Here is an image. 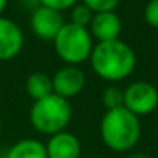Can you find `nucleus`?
I'll list each match as a JSON object with an SVG mask.
<instances>
[{
  "instance_id": "obj_1",
  "label": "nucleus",
  "mask_w": 158,
  "mask_h": 158,
  "mask_svg": "<svg viewBox=\"0 0 158 158\" xmlns=\"http://www.w3.org/2000/svg\"><path fill=\"white\" fill-rule=\"evenodd\" d=\"M93 73L107 82H121L136 68V53L121 39L110 42H96L90 54Z\"/></svg>"
},
{
  "instance_id": "obj_6",
  "label": "nucleus",
  "mask_w": 158,
  "mask_h": 158,
  "mask_svg": "<svg viewBox=\"0 0 158 158\" xmlns=\"http://www.w3.org/2000/svg\"><path fill=\"white\" fill-rule=\"evenodd\" d=\"M51 79H53L54 95L65 98L68 101L81 93L85 87V82H87L85 73L77 65L60 67L59 70H56V73L51 76Z\"/></svg>"
},
{
  "instance_id": "obj_20",
  "label": "nucleus",
  "mask_w": 158,
  "mask_h": 158,
  "mask_svg": "<svg viewBox=\"0 0 158 158\" xmlns=\"http://www.w3.org/2000/svg\"><path fill=\"white\" fill-rule=\"evenodd\" d=\"M2 127H3V123H2V118H0V132H2Z\"/></svg>"
},
{
  "instance_id": "obj_4",
  "label": "nucleus",
  "mask_w": 158,
  "mask_h": 158,
  "mask_svg": "<svg viewBox=\"0 0 158 158\" xmlns=\"http://www.w3.org/2000/svg\"><path fill=\"white\" fill-rule=\"evenodd\" d=\"M53 45L57 57L65 65L77 67L90 59V54L95 47L89 28L77 27L70 22H65V25L60 28V31L53 40Z\"/></svg>"
},
{
  "instance_id": "obj_10",
  "label": "nucleus",
  "mask_w": 158,
  "mask_h": 158,
  "mask_svg": "<svg viewBox=\"0 0 158 158\" xmlns=\"http://www.w3.org/2000/svg\"><path fill=\"white\" fill-rule=\"evenodd\" d=\"M48 158H81L82 146L76 135L71 132H59L51 135L45 143Z\"/></svg>"
},
{
  "instance_id": "obj_17",
  "label": "nucleus",
  "mask_w": 158,
  "mask_h": 158,
  "mask_svg": "<svg viewBox=\"0 0 158 158\" xmlns=\"http://www.w3.org/2000/svg\"><path fill=\"white\" fill-rule=\"evenodd\" d=\"M76 3H79V0H39V5L60 11V13L65 10H71Z\"/></svg>"
},
{
  "instance_id": "obj_13",
  "label": "nucleus",
  "mask_w": 158,
  "mask_h": 158,
  "mask_svg": "<svg viewBox=\"0 0 158 158\" xmlns=\"http://www.w3.org/2000/svg\"><path fill=\"white\" fill-rule=\"evenodd\" d=\"M95 13L84 3H76L71 10H70V23L82 27V28H89L90 22L93 19Z\"/></svg>"
},
{
  "instance_id": "obj_5",
  "label": "nucleus",
  "mask_w": 158,
  "mask_h": 158,
  "mask_svg": "<svg viewBox=\"0 0 158 158\" xmlns=\"http://www.w3.org/2000/svg\"><path fill=\"white\" fill-rule=\"evenodd\" d=\"M124 107L138 118L158 107V89L147 81H135L124 89Z\"/></svg>"
},
{
  "instance_id": "obj_16",
  "label": "nucleus",
  "mask_w": 158,
  "mask_h": 158,
  "mask_svg": "<svg viewBox=\"0 0 158 158\" xmlns=\"http://www.w3.org/2000/svg\"><path fill=\"white\" fill-rule=\"evenodd\" d=\"M144 20L149 27L158 28V0H150L144 8Z\"/></svg>"
},
{
  "instance_id": "obj_18",
  "label": "nucleus",
  "mask_w": 158,
  "mask_h": 158,
  "mask_svg": "<svg viewBox=\"0 0 158 158\" xmlns=\"http://www.w3.org/2000/svg\"><path fill=\"white\" fill-rule=\"evenodd\" d=\"M126 158H149L146 153H143V152H132V153H129Z\"/></svg>"
},
{
  "instance_id": "obj_7",
  "label": "nucleus",
  "mask_w": 158,
  "mask_h": 158,
  "mask_svg": "<svg viewBox=\"0 0 158 158\" xmlns=\"http://www.w3.org/2000/svg\"><path fill=\"white\" fill-rule=\"evenodd\" d=\"M64 25H65V20H64V16L60 11L39 5L31 13L30 27H31L33 34L36 37H39L40 40L53 42Z\"/></svg>"
},
{
  "instance_id": "obj_9",
  "label": "nucleus",
  "mask_w": 158,
  "mask_h": 158,
  "mask_svg": "<svg viewBox=\"0 0 158 158\" xmlns=\"http://www.w3.org/2000/svg\"><path fill=\"white\" fill-rule=\"evenodd\" d=\"M89 31L93 39L98 42H110L116 40L121 36L123 31V22L119 16L115 11H104V13H95Z\"/></svg>"
},
{
  "instance_id": "obj_14",
  "label": "nucleus",
  "mask_w": 158,
  "mask_h": 158,
  "mask_svg": "<svg viewBox=\"0 0 158 158\" xmlns=\"http://www.w3.org/2000/svg\"><path fill=\"white\" fill-rule=\"evenodd\" d=\"M102 104H104L106 110L124 107V90L116 85H109L102 92Z\"/></svg>"
},
{
  "instance_id": "obj_12",
  "label": "nucleus",
  "mask_w": 158,
  "mask_h": 158,
  "mask_svg": "<svg viewBox=\"0 0 158 158\" xmlns=\"http://www.w3.org/2000/svg\"><path fill=\"white\" fill-rule=\"evenodd\" d=\"M25 90L33 101H39V99L47 98L54 93L53 92V79L50 74H47L44 71H34L27 77Z\"/></svg>"
},
{
  "instance_id": "obj_19",
  "label": "nucleus",
  "mask_w": 158,
  "mask_h": 158,
  "mask_svg": "<svg viewBox=\"0 0 158 158\" xmlns=\"http://www.w3.org/2000/svg\"><path fill=\"white\" fill-rule=\"evenodd\" d=\"M6 5H8V0H0V16L3 14V11H5Z\"/></svg>"
},
{
  "instance_id": "obj_2",
  "label": "nucleus",
  "mask_w": 158,
  "mask_h": 158,
  "mask_svg": "<svg viewBox=\"0 0 158 158\" xmlns=\"http://www.w3.org/2000/svg\"><path fill=\"white\" fill-rule=\"evenodd\" d=\"M99 135L106 147L112 152H130L141 138L139 118L126 107L106 110L99 123Z\"/></svg>"
},
{
  "instance_id": "obj_3",
  "label": "nucleus",
  "mask_w": 158,
  "mask_h": 158,
  "mask_svg": "<svg viewBox=\"0 0 158 158\" xmlns=\"http://www.w3.org/2000/svg\"><path fill=\"white\" fill-rule=\"evenodd\" d=\"M73 116L71 104L68 99L57 95H50L39 101H33L28 118L31 127L42 135H56L64 132Z\"/></svg>"
},
{
  "instance_id": "obj_15",
  "label": "nucleus",
  "mask_w": 158,
  "mask_h": 158,
  "mask_svg": "<svg viewBox=\"0 0 158 158\" xmlns=\"http://www.w3.org/2000/svg\"><path fill=\"white\" fill-rule=\"evenodd\" d=\"M81 3L87 5L93 13H104V11H115L119 5V0H81Z\"/></svg>"
},
{
  "instance_id": "obj_8",
  "label": "nucleus",
  "mask_w": 158,
  "mask_h": 158,
  "mask_svg": "<svg viewBox=\"0 0 158 158\" xmlns=\"http://www.w3.org/2000/svg\"><path fill=\"white\" fill-rule=\"evenodd\" d=\"M23 44L25 37L20 27L14 20L0 16V62L19 56L23 50Z\"/></svg>"
},
{
  "instance_id": "obj_11",
  "label": "nucleus",
  "mask_w": 158,
  "mask_h": 158,
  "mask_svg": "<svg viewBox=\"0 0 158 158\" xmlns=\"http://www.w3.org/2000/svg\"><path fill=\"white\" fill-rule=\"evenodd\" d=\"M6 158H48L45 143L36 138H23L14 143L8 152Z\"/></svg>"
}]
</instances>
